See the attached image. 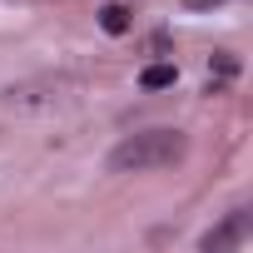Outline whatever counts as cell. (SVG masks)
Segmentation results:
<instances>
[{"instance_id":"cell-1","label":"cell","mask_w":253,"mask_h":253,"mask_svg":"<svg viewBox=\"0 0 253 253\" xmlns=\"http://www.w3.org/2000/svg\"><path fill=\"white\" fill-rule=\"evenodd\" d=\"M174 159H184V134L149 129V134H129L109 154V174H144V169H164Z\"/></svg>"},{"instance_id":"cell-2","label":"cell","mask_w":253,"mask_h":253,"mask_svg":"<svg viewBox=\"0 0 253 253\" xmlns=\"http://www.w3.org/2000/svg\"><path fill=\"white\" fill-rule=\"evenodd\" d=\"M174 80H179V70H174L169 60H159V65H144V75H139V84H144V89H169Z\"/></svg>"},{"instance_id":"cell-3","label":"cell","mask_w":253,"mask_h":253,"mask_svg":"<svg viewBox=\"0 0 253 253\" xmlns=\"http://www.w3.org/2000/svg\"><path fill=\"white\" fill-rule=\"evenodd\" d=\"M238 233H243V213H233L218 233H209V238H204V248H209V253H223L228 243H238Z\"/></svg>"},{"instance_id":"cell-4","label":"cell","mask_w":253,"mask_h":253,"mask_svg":"<svg viewBox=\"0 0 253 253\" xmlns=\"http://www.w3.org/2000/svg\"><path fill=\"white\" fill-rule=\"evenodd\" d=\"M99 25H104L109 35H124V30H129V10H124V5H104V10H99Z\"/></svg>"},{"instance_id":"cell-5","label":"cell","mask_w":253,"mask_h":253,"mask_svg":"<svg viewBox=\"0 0 253 253\" xmlns=\"http://www.w3.org/2000/svg\"><path fill=\"white\" fill-rule=\"evenodd\" d=\"M189 5L194 10H209V5H223V0H189Z\"/></svg>"}]
</instances>
